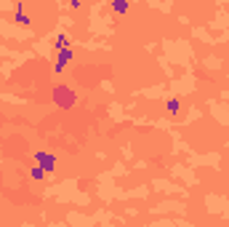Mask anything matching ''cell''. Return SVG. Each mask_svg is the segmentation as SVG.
Masks as SVG:
<instances>
[{
  "instance_id": "3957f363",
  "label": "cell",
  "mask_w": 229,
  "mask_h": 227,
  "mask_svg": "<svg viewBox=\"0 0 229 227\" xmlns=\"http://www.w3.org/2000/svg\"><path fill=\"white\" fill-rule=\"evenodd\" d=\"M56 46H59V48H64V46H67V35H59V43H56Z\"/></svg>"
},
{
  "instance_id": "7a4b0ae2",
  "label": "cell",
  "mask_w": 229,
  "mask_h": 227,
  "mask_svg": "<svg viewBox=\"0 0 229 227\" xmlns=\"http://www.w3.org/2000/svg\"><path fill=\"white\" fill-rule=\"evenodd\" d=\"M112 8L120 11V13H125V11H128V6H125V3H112Z\"/></svg>"
},
{
  "instance_id": "6da1fadb",
  "label": "cell",
  "mask_w": 229,
  "mask_h": 227,
  "mask_svg": "<svg viewBox=\"0 0 229 227\" xmlns=\"http://www.w3.org/2000/svg\"><path fill=\"white\" fill-rule=\"evenodd\" d=\"M16 21L19 24H27V16H24V8L21 6H16Z\"/></svg>"
}]
</instances>
